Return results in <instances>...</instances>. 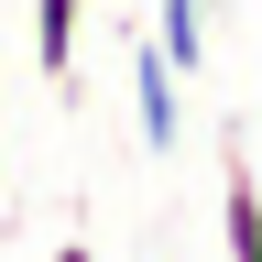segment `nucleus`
I'll use <instances>...</instances> for the list:
<instances>
[{
	"label": "nucleus",
	"mask_w": 262,
	"mask_h": 262,
	"mask_svg": "<svg viewBox=\"0 0 262 262\" xmlns=\"http://www.w3.org/2000/svg\"><path fill=\"white\" fill-rule=\"evenodd\" d=\"M131 110H142V153H175V142H186V110H175V66L153 55V33L131 44Z\"/></svg>",
	"instance_id": "1"
},
{
	"label": "nucleus",
	"mask_w": 262,
	"mask_h": 262,
	"mask_svg": "<svg viewBox=\"0 0 262 262\" xmlns=\"http://www.w3.org/2000/svg\"><path fill=\"white\" fill-rule=\"evenodd\" d=\"M219 241H229V262H262V219H251V164H241V142H229V164H219Z\"/></svg>",
	"instance_id": "2"
},
{
	"label": "nucleus",
	"mask_w": 262,
	"mask_h": 262,
	"mask_svg": "<svg viewBox=\"0 0 262 262\" xmlns=\"http://www.w3.org/2000/svg\"><path fill=\"white\" fill-rule=\"evenodd\" d=\"M77 22H88V0H33V66L55 88L77 77Z\"/></svg>",
	"instance_id": "3"
},
{
	"label": "nucleus",
	"mask_w": 262,
	"mask_h": 262,
	"mask_svg": "<svg viewBox=\"0 0 262 262\" xmlns=\"http://www.w3.org/2000/svg\"><path fill=\"white\" fill-rule=\"evenodd\" d=\"M153 55L175 66V77H196V66H208V0H164L153 11Z\"/></svg>",
	"instance_id": "4"
},
{
	"label": "nucleus",
	"mask_w": 262,
	"mask_h": 262,
	"mask_svg": "<svg viewBox=\"0 0 262 262\" xmlns=\"http://www.w3.org/2000/svg\"><path fill=\"white\" fill-rule=\"evenodd\" d=\"M55 262H98V251H88V241H55Z\"/></svg>",
	"instance_id": "5"
}]
</instances>
